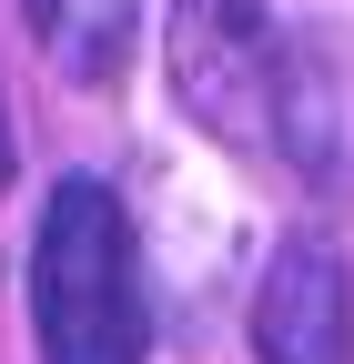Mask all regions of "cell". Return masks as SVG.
Segmentation results:
<instances>
[{"instance_id": "6da1fadb", "label": "cell", "mask_w": 354, "mask_h": 364, "mask_svg": "<svg viewBox=\"0 0 354 364\" xmlns=\"http://www.w3.org/2000/svg\"><path fill=\"white\" fill-rule=\"evenodd\" d=\"M31 334L41 364H152V304H142V243L112 182L71 172L41 203L31 243Z\"/></svg>"}, {"instance_id": "7a4b0ae2", "label": "cell", "mask_w": 354, "mask_h": 364, "mask_svg": "<svg viewBox=\"0 0 354 364\" xmlns=\"http://www.w3.org/2000/svg\"><path fill=\"white\" fill-rule=\"evenodd\" d=\"M274 11L263 0H172L162 11V71L223 152H263L274 142Z\"/></svg>"}, {"instance_id": "3957f363", "label": "cell", "mask_w": 354, "mask_h": 364, "mask_svg": "<svg viewBox=\"0 0 354 364\" xmlns=\"http://www.w3.org/2000/svg\"><path fill=\"white\" fill-rule=\"evenodd\" d=\"M253 364H354V263L334 233H284L263 253Z\"/></svg>"}, {"instance_id": "277c9868", "label": "cell", "mask_w": 354, "mask_h": 364, "mask_svg": "<svg viewBox=\"0 0 354 364\" xmlns=\"http://www.w3.org/2000/svg\"><path fill=\"white\" fill-rule=\"evenodd\" d=\"M274 152L324 193H354V71L334 41L274 51Z\"/></svg>"}, {"instance_id": "5b68a950", "label": "cell", "mask_w": 354, "mask_h": 364, "mask_svg": "<svg viewBox=\"0 0 354 364\" xmlns=\"http://www.w3.org/2000/svg\"><path fill=\"white\" fill-rule=\"evenodd\" d=\"M21 21L41 41V61L81 91H112L142 51V0H21Z\"/></svg>"}, {"instance_id": "8992f818", "label": "cell", "mask_w": 354, "mask_h": 364, "mask_svg": "<svg viewBox=\"0 0 354 364\" xmlns=\"http://www.w3.org/2000/svg\"><path fill=\"white\" fill-rule=\"evenodd\" d=\"M11 172H21V122H11V91H0V193H11Z\"/></svg>"}]
</instances>
